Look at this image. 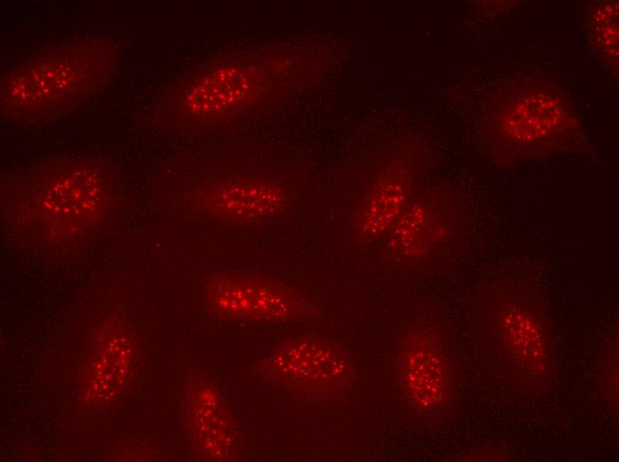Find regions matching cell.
<instances>
[{
	"label": "cell",
	"instance_id": "cell-1",
	"mask_svg": "<svg viewBox=\"0 0 619 462\" xmlns=\"http://www.w3.org/2000/svg\"><path fill=\"white\" fill-rule=\"evenodd\" d=\"M119 62L117 44L101 36L80 37L46 50L1 79V115L21 123L61 116L104 87Z\"/></svg>",
	"mask_w": 619,
	"mask_h": 462
},
{
	"label": "cell",
	"instance_id": "cell-2",
	"mask_svg": "<svg viewBox=\"0 0 619 462\" xmlns=\"http://www.w3.org/2000/svg\"><path fill=\"white\" fill-rule=\"evenodd\" d=\"M483 317L505 379L527 398L542 397L556 368V343L543 310L521 291L500 286L486 299Z\"/></svg>",
	"mask_w": 619,
	"mask_h": 462
},
{
	"label": "cell",
	"instance_id": "cell-3",
	"mask_svg": "<svg viewBox=\"0 0 619 462\" xmlns=\"http://www.w3.org/2000/svg\"><path fill=\"white\" fill-rule=\"evenodd\" d=\"M117 191L109 165L80 157L37 165L12 180L4 196L13 210L33 217H98Z\"/></svg>",
	"mask_w": 619,
	"mask_h": 462
},
{
	"label": "cell",
	"instance_id": "cell-4",
	"mask_svg": "<svg viewBox=\"0 0 619 462\" xmlns=\"http://www.w3.org/2000/svg\"><path fill=\"white\" fill-rule=\"evenodd\" d=\"M256 372L270 385L318 401L348 402L358 384L349 351L317 335L283 341L256 365Z\"/></svg>",
	"mask_w": 619,
	"mask_h": 462
},
{
	"label": "cell",
	"instance_id": "cell-5",
	"mask_svg": "<svg viewBox=\"0 0 619 462\" xmlns=\"http://www.w3.org/2000/svg\"><path fill=\"white\" fill-rule=\"evenodd\" d=\"M397 380L402 396L417 414H445L456 394V370L441 330L419 321L406 330L398 346Z\"/></svg>",
	"mask_w": 619,
	"mask_h": 462
},
{
	"label": "cell",
	"instance_id": "cell-6",
	"mask_svg": "<svg viewBox=\"0 0 619 462\" xmlns=\"http://www.w3.org/2000/svg\"><path fill=\"white\" fill-rule=\"evenodd\" d=\"M204 298L213 315L230 321L279 323L318 315L314 303L298 289L253 274L213 275L205 283Z\"/></svg>",
	"mask_w": 619,
	"mask_h": 462
},
{
	"label": "cell",
	"instance_id": "cell-7",
	"mask_svg": "<svg viewBox=\"0 0 619 462\" xmlns=\"http://www.w3.org/2000/svg\"><path fill=\"white\" fill-rule=\"evenodd\" d=\"M137 366V346L125 325L108 320L95 331L84 364L80 385L81 402L90 407L115 402L133 378Z\"/></svg>",
	"mask_w": 619,
	"mask_h": 462
},
{
	"label": "cell",
	"instance_id": "cell-8",
	"mask_svg": "<svg viewBox=\"0 0 619 462\" xmlns=\"http://www.w3.org/2000/svg\"><path fill=\"white\" fill-rule=\"evenodd\" d=\"M186 428L197 456L208 461H232L240 453V432L221 389L205 378L188 386Z\"/></svg>",
	"mask_w": 619,
	"mask_h": 462
},
{
	"label": "cell",
	"instance_id": "cell-9",
	"mask_svg": "<svg viewBox=\"0 0 619 462\" xmlns=\"http://www.w3.org/2000/svg\"><path fill=\"white\" fill-rule=\"evenodd\" d=\"M197 205L210 217L231 224H254L279 214L285 191L261 177L232 176L206 182L195 194Z\"/></svg>",
	"mask_w": 619,
	"mask_h": 462
},
{
	"label": "cell",
	"instance_id": "cell-10",
	"mask_svg": "<svg viewBox=\"0 0 619 462\" xmlns=\"http://www.w3.org/2000/svg\"><path fill=\"white\" fill-rule=\"evenodd\" d=\"M441 217L421 203L407 205L386 235V249L398 260L414 261L431 254L444 240Z\"/></svg>",
	"mask_w": 619,
	"mask_h": 462
},
{
	"label": "cell",
	"instance_id": "cell-11",
	"mask_svg": "<svg viewBox=\"0 0 619 462\" xmlns=\"http://www.w3.org/2000/svg\"><path fill=\"white\" fill-rule=\"evenodd\" d=\"M382 179L354 217L358 240L370 243L384 237L407 206L405 179L399 171Z\"/></svg>",
	"mask_w": 619,
	"mask_h": 462
},
{
	"label": "cell",
	"instance_id": "cell-12",
	"mask_svg": "<svg viewBox=\"0 0 619 462\" xmlns=\"http://www.w3.org/2000/svg\"><path fill=\"white\" fill-rule=\"evenodd\" d=\"M618 339H614L608 346L600 362L601 391L607 405L618 412Z\"/></svg>",
	"mask_w": 619,
	"mask_h": 462
},
{
	"label": "cell",
	"instance_id": "cell-13",
	"mask_svg": "<svg viewBox=\"0 0 619 462\" xmlns=\"http://www.w3.org/2000/svg\"><path fill=\"white\" fill-rule=\"evenodd\" d=\"M511 458L510 453L501 447L482 448L475 451L472 455L465 457L466 460L473 461H492L503 462L510 461Z\"/></svg>",
	"mask_w": 619,
	"mask_h": 462
}]
</instances>
